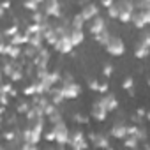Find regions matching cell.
I'll use <instances>...</instances> for the list:
<instances>
[{
  "label": "cell",
  "instance_id": "cell-1",
  "mask_svg": "<svg viewBox=\"0 0 150 150\" xmlns=\"http://www.w3.org/2000/svg\"><path fill=\"white\" fill-rule=\"evenodd\" d=\"M118 4V21L120 23H131L134 11H136V0H117Z\"/></svg>",
  "mask_w": 150,
  "mask_h": 150
},
{
  "label": "cell",
  "instance_id": "cell-2",
  "mask_svg": "<svg viewBox=\"0 0 150 150\" xmlns=\"http://www.w3.org/2000/svg\"><path fill=\"white\" fill-rule=\"evenodd\" d=\"M104 50L111 57H122L125 53V42H124V39L118 34H111L110 41L104 44Z\"/></svg>",
  "mask_w": 150,
  "mask_h": 150
},
{
  "label": "cell",
  "instance_id": "cell-3",
  "mask_svg": "<svg viewBox=\"0 0 150 150\" xmlns=\"http://www.w3.org/2000/svg\"><path fill=\"white\" fill-rule=\"evenodd\" d=\"M41 11L46 16L55 18V20L64 18V4L60 2V0H44L42 6H41Z\"/></svg>",
  "mask_w": 150,
  "mask_h": 150
},
{
  "label": "cell",
  "instance_id": "cell-4",
  "mask_svg": "<svg viewBox=\"0 0 150 150\" xmlns=\"http://www.w3.org/2000/svg\"><path fill=\"white\" fill-rule=\"evenodd\" d=\"M51 131H53V134H55V143H57V145L65 146V145L69 143L71 131H69L65 120H62V122H58V124H53V125H51Z\"/></svg>",
  "mask_w": 150,
  "mask_h": 150
},
{
  "label": "cell",
  "instance_id": "cell-5",
  "mask_svg": "<svg viewBox=\"0 0 150 150\" xmlns=\"http://www.w3.org/2000/svg\"><path fill=\"white\" fill-rule=\"evenodd\" d=\"M71 148L74 150H81V148H87L90 143H88V138L87 134L81 131V129H72L71 131V138H69V143H67Z\"/></svg>",
  "mask_w": 150,
  "mask_h": 150
},
{
  "label": "cell",
  "instance_id": "cell-6",
  "mask_svg": "<svg viewBox=\"0 0 150 150\" xmlns=\"http://www.w3.org/2000/svg\"><path fill=\"white\" fill-rule=\"evenodd\" d=\"M62 88V94L65 97V101H74V99H78L83 92V87L78 83V81H71V83H62L60 85Z\"/></svg>",
  "mask_w": 150,
  "mask_h": 150
},
{
  "label": "cell",
  "instance_id": "cell-7",
  "mask_svg": "<svg viewBox=\"0 0 150 150\" xmlns=\"http://www.w3.org/2000/svg\"><path fill=\"white\" fill-rule=\"evenodd\" d=\"M69 20H71V18H69ZM67 27H69V23H67ZM67 27H65V30H67ZM65 30H64V34L60 35L58 42L53 46V50H55L57 53H60V55H69V53H72V50H74V48H76V46L71 42V39L67 37Z\"/></svg>",
  "mask_w": 150,
  "mask_h": 150
},
{
  "label": "cell",
  "instance_id": "cell-8",
  "mask_svg": "<svg viewBox=\"0 0 150 150\" xmlns=\"http://www.w3.org/2000/svg\"><path fill=\"white\" fill-rule=\"evenodd\" d=\"M80 14H81V18L88 23L90 20H94L96 16H99V14H101V4L87 2L85 6H81V7H80Z\"/></svg>",
  "mask_w": 150,
  "mask_h": 150
},
{
  "label": "cell",
  "instance_id": "cell-9",
  "mask_svg": "<svg viewBox=\"0 0 150 150\" xmlns=\"http://www.w3.org/2000/svg\"><path fill=\"white\" fill-rule=\"evenodd\" d=\"M108 115H110V111L106 110V106H104L99 99H96V101L92 103V106H90V117H92L96 122H104V120L108 118Z\"/></svg>",
  "mask_w": 150,
  "mask_h": 150
},
{
  "label": "cell",
  "instance_id": "cell-10",
  "mask_svg": "<svg viewBox=\"0 0 150 150\" xmlns=\"http://www.w3.org/2000/svg\"><path fill=\"white\" fill-rule=\"evenodd\" d=\"M111 138H115V139H125L127 136H129V125L124 122V120H117L111 127H110V132H108Z\"/></svg>",
  "mask_w": 150,
  "mask_h": 150
},
{
  "label": "cell",
  "instance_id": "cell-11",
  "mask_svg": "<svg viewBox=\"0 0 150 150\" xmlns=\"http://www.w3.org/2000/svg\"><path fill=\"white\" fill-rule=\"evenodd\" d=\"M88 141L96 148H110V136L104 132H88L87 134Z\"/></svg>",
  "mask_w": 150,
  "mask_h": 150
},
{
  "label": "cell",
  "instance_id": "cell-12",
  "mask_svg": "<svg viewBox=\"0 0 150 150\" xmlns=\"http://www.w3.org/2000/svg\"><path fill=\"white\" fill-rule=\"evenodd\" d=\"M65 34H67V37L71 39V42L76 48L85 42V28H74V27H71V20H69V27H67Z\"/></svg>",
  "mask_w": 150,
  "mask_h": 150
},
{
  "label": "cell",
  "instance_id": "cell-13",
  "mask_svg": "<svg viewBox=\"0 0 150 150\" xmlns=\"http://www.w3.org/2000/svg\"><path fill=\"white\" fill-rule=\"evenodd\" d=\"M50 60H51V53H50V50H48L46 46H41L39 51H37V55H35V58H34L32 62L35 64L37 69H48Z\"/></svg>",
  "mask_w": 150,
  "mask_h": 150
},
{
  "label": "cell",
  "instance_id": "cell-14",
  "mask_svg": "<svg viewBox=\"0 0 150 150\" xmlns=\"http://www.w3.org/2000/svg\"><path fill=\"white\" fill-rule=\"evenodd\" d=\"M87 27H88V32H90L92 35H97L99 32H103V30L108 28V20L99 14V16H96L94 20H90Z\"/></svg>",
  "mask_w": 150,
  "mask_h": 150
},
{
  "label": "cell",
  "instance_id": "cell-15",
  "mask_svg": "<svg viewBox=\"0 0 150 150\" xmlns=\"http://www.w3.org/2000/svg\"><path fill=\"white\" fill-rule=\"evenodd\" d=\"M104 106H106V110L110 111V113H113V111H117L118 110V99H117V96L113 94V92H104V94H101L99 97H97Z\"/></svg>",
  "mask_w": 150,
  "mask_h": 150
},
{
  "label": "cell",
  "instance_id": "cell-16",
  "mask_svg": "<svg viewBox=\"0 0 150 150\" xmlns=\"http://www.w3.org/2000/svg\"><path fill=\"white\" fill-rule=\"evenodd\" d=\"M87 85H88V88L92 90V92H97V94H104V92H108V88H110V85H108V80H97V78H88L87 80Z\"/></svg>",
  "mask_w": 150,
  "mask_h": 150
},
{
  "label": "cell",
  "instance_id": "cell-17",
  "mask_svg": "<svg viewBox=\"0 0 150 150\" xmlns=\"http://www.w3.org/2000/svg\"><path fill=\"white\" fill-rule=\"evenodd\" d=\"M148 55H150V46H146V44L136 41V44H134V57H136L138 60H143V58H146Z\"/></svg>",
  "mask_w": 150,
  "mask_h": 150
},
{
  "label": "cell",
  "instance_id": "cell-18",
  "mask_svg": "<svg viewBox=\"0 0 150 150\" xmlns=\"http://www.w3.org/2000/svg\"><path fill=\"white\" fill-rule=\"evenodd\" d=\"M50 99H51V103L53 104H57V106H62L64 104V101H65V97H64V94H62V88L60 87H53L51 90H50Z\"/></svg>",
  "mask_w": 150,
  "mask_h": 150
},
{
  "label": "cell",
  "instance_id": "cell-19",
  "mask_svg": "<svg viewBox=\"0 0 150 150\" xmlns=\"http://www.w3.org/2000/svg\"><path fill=\"white\" fill-rule=\"evenodd\" d=\"M28 99H30V97L18 101L16 106H14V111H18L20 115H27V113L30 111V108H32V101H28Z\"/></svg>",
  "mask_w": 150,
  "mask_h": 150
},
{
  "label": "cell",
  "instance_id": "cell-20",
  "mask_svg": "<svg viewBox=\"0 0 150 150\" xmlns=\"http://www.w3.org/2000/svg\"><path fill=\"white\" fill-rule=\"evenodd\" d=\"M46 120L53 125V124H58V122H62L64 120V111H62V106H57L48 117H46Z\"/></svg>",
  "mask_w": 150,
  "mask_h": 150
},
{
  "label": "cell",
  "instance_id": "cell-21",
  "mask_svg": "<svg viewBox=\"0 0 150 150\" xmlns=\"http://www.w3.org/2000/svg\"><path fill=\"white\" fill-rule=\"evenodd\" d=\"M111 34H113V32H111L110 28H106V30H103V32H99L97 35H92V37H94V42H97L99 46H103V48H104V44L110 41Z\"/></svg>",
  "mask_w": 150,
  "mask_h": 150
},
{
  "label": "cell",
  "instance_id": "cell-22",
  "mask_svg": "<svg viewBox=\"0 0 150 150\" xmlns=\"http://www.w3.org/2000/svg\"><path fill=\"white\" fill-rule=\"evenodd\" d=\"M44 0H23V9H27L28 13H35L41 9Z\"/></svg>",
  "mask_w": 150,
  "mask_h": 150
},
{
  "label": "cell",
  "instance_id": "cell-23",
  "mask_svg": "<svg viewBox=\"0 0 150 150\" xmlns=\"http://www.w3.org/2000/svg\"><path fill=\"white\" fill-rule=\"evenodd\" d=\"M124 146H127V148H139L141 146V139L138 136H134V134H129L124 139Z\"/></svg>",
  "mask_w": 150,
  "mask_h": 150
},
{
  "label": "cell",
  "instance_id": "cell-24",
  "mask_svg": "<svg viewBox=\"0 0 150 150\" xmlns=\"http://www.w3.org/2000/svg\"><path fill=\"white\" fill-rule=\"evenodd\" d=\"M21 94H23L25 97H34V96H37V83H35V80H32L27 87H23Z\"/></svg>",
  "mask_w": 150,
  "mask_h": 150
},
{
  "label": "cell",
  "instance_id": "cell-25",
  "mask_svg": "<svg viewBox=\"0 0 150 150\" xmlns=\"http://www.w3.org/2000/svg\"><path fill=\"white\" fill-rule=\"evenodd\" d=\"M85 20L81 18V14L78 13V14H74V16H71V27H74V28H85Z\"/></svg>",
  "mask_w": 150,
  "mask_h": 150
},
{
  "label": "cell",
  "instance_id": "cell-26",
  "mask_svg": "<svg viewBox=\"0 0 150 150\" xmlns=\"http://www.w3.org/2000/svg\"><path fill=\"white\" fill-rule=\"evenodd\" d=\"M138 41H139V42H143V44H146V46H150V27H146V28L139 30Z\"/></svg>",
  "mask_w": 150,
  "mask_h": 150
},
{
  "label": "cell",
  "instance_id": "cell-27",
  "mask_svg": "<svg viewBox=\"0 0 150 150\" xmlns=\"http://www.w3.org/2000/svg\"><path fill=\"white\" fill-rule=\"evenodd\" d=\"M71 120H72V122H76L78 125H83V124H88V117H87V115H81V113H78V111L71 115Z\"/></svg>",
  "mask_w": 150,
  "mask_h": 150
},
{
  "label": "cell",
  "instance_id": "cell-28",
  "mask_svg": "<svg viewBox=\"0 0 150 150\" xmlns=\"http://www.w3.org/2000/svg\"><path fill=\"white\" fill-rule=\"evenodd\" d=\"M122 88H124V90L134 88V78H132V76H125V78L122 80Z\"/></svg>",
  "mask_w": 150,
  "mask_h": 150
},
{
  "label": "cell",
  "instance_id": "cell-29",
  "mask_svg": "<svg viewBox=\"0 0 150 150\" xmlns=\"http://www.w3.org/2000/svg\"><path fill=\"white\" fill-rule=\"evenodd\" d=\"M113 72H115V67H113L111 64H108V62H106V64L103 65V76H104V78H110Z\"/></svg>",
  "mask_w": 150,
  "mask_h": 150
},
{
  "label": "cell",
  "instance_id": "cell-30",
  "mask_svg": "<svg viewBox=\"0 0 150 150\" xmlns=\"http://www.w3.org/2000/svg\"><path fill=\"white\" fill-rule=\"evenodd\" d=\"M71 81H74V74H72V72H69V71L62 72V80H60V85H62V83H71Z\"/></svg>",
  "mask_w": 150,
  "mask_h": 150
},
{
  "label": "cell",
  "instance_id": "cell-31",
  "mask_svg": "<svg viewBox=\"0 0 150 150\" xmlns=\"http://www.w3.org/2000/svg\"><path fill=\"white\" fill-rule=\"evenodd\" d=\"M11 6H13V0H4L2 2V14H6L11 9Z\"/></svg>",
  "mask_w": 150,
  "mask_h": 150
},
{
  "label": "cell",
  "instance_id": "cell-32",
  "mask_svg": "<svg viewBox=\"0 0 150 150\" xmlns=\"http://www.w3.org/2000/svg\"><path fill=\"white\" fill-rule=\"evenodd\" d=\"M113 2H117V0H101V7H104V9H108Z\"/></svg>",
  "mask_w": 150,
  "mask_h": 150
},
{
  "label": "cell",
  "instance_id": "cell-33",
  "mask_svg": "<svg viewBox=\"0 0 150 150\" xmlns=\"http://www.w3.org/2000/svg\"><path fill=\"white\" fill-rule=\"evenodd\" d=\"M44 139H46V141H55V134H53V131H48V132L44 134Z\"/></svg>",
  "mask_w": 150,
  "mask_h": 150
},
{
  "label": "cell",
  "instance_id": "cell-34",
  "mask_svg": "<svg viewBox=\"0 0 150 150\" xmlns=\"http://www.w3.org/2000/svg\"><path fill=\"white\" fill-rule=\"evenodd\" d=\"M146 118H148V120H150V108H148V110H146Z\"/></svg>",
  "mask_w": 150,
  "mask_h": 150
},
{
  "label": "cell",
  "instance_id": "cell-35",
  "mask_svg": "<svg viewBox=\"0 0 150 150\" xmlns=\"http://www.w3.org/2000/svg\"><path fill=\"white\" fill-rule=\"evenodd\" d=\"M148 85H150V78H148Z\"/></svg>",
  "mask_w": 150,
  "mask_h": 150
}]
</instances>
